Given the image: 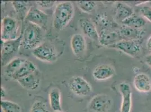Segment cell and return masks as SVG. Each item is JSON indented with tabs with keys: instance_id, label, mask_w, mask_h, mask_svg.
I'll return each mask as SVG.
<instances>
[{
	"instance_id": "cell-2",
	"label": "cell",
	"mask_w": 151,
	"mask_h": 112,
	"mask_svg": "<svg viewBox=\"0 0 151 112\" xmlns=\"http://www.w3.org/2000/svg\"><path fill=\"white\" fill-rule=\"evenodd\" d=\"M42 39V28L36 24L27 22L22 33L21 46L26 50H33L41 44Z\"/></svg>"
},
{
	"instance_id": "cell-27",
	"label": "cell",
	"mask_w": 151,
	"mask_h": 112,
	"mask_svg": "<svg viewBox=\"0 0 151 112\" xmlns=\"http://www.w3.org/2000/svg\"><path fill=\"white\" fill-rule=\"evenodd\" d=\"M96 21L98 24L103 27H106L109 26V20L108 19L107 15L104 14H99L96 16L95 18Z\"/></svg>"
},
{
	"instance_id": "cell-7",
	"label": "cell",
	"mask_w": 151,
	"mask_h": 112,
	"mask_svg": "<svg viewBox=\"0 0 151 112\" xmlns=\"http://www.w3.org/2000/svg\"><path fill=\"white\" fill-rule=\"evenodd\" d=\"M109 48L119 50L132 57H136L141 50L140 44L137 40H122Z\"/></svg>"
},
{
	"instance_id": "cell-3",
	"label": "cell",
	"mask_w": 151,
	"mask_h": 112,
	"mask_svg": "<svg viewBox=\"0 0 151 112\" xmlns=\"http://www.w3.org/2000/svg\"><path fill=\"white\" fill-rule=\"evenodd\" d=\"M22 40V34L16 39L5 41L1 39V60L2 66L9 62V61L14 56L19 50Z\"/></svg>"
},
{
	"instance_id": "cell-10",
	"label": "cell",
	"mask_w": 151,
	"mask_h": 112,
	"mask_svg": "<svg viewBox=\"0 0 151 112\" xmlns=\"http://www.w3.org/2000/svg\"><path fill=\"white\" fill-rule=\"evenodd\" d=\"M119 90L122 98L121 112H132V93L129 85L125 82L121 83Z\"/></svg>"
},
{
	"instance_id": "cell-11",
	"label": "cell",
	"mask_w": 151,
	"mask_h": 112,
	"mask_svg": "<svg viewBox=\"0 0 151 112\" xmlns=\"http://www.w3.org/2000/svg\"><path fill=\"white\" fill-rule=\"evenodd\" d=\"M123 38L119 31H109L107 29H103L99 34V42L102 45L109 46L122 40Z\"/></svg>"
},
{
	"instance_id": "cell-9",
	"label": "cell",
	"mask_w": 151,
	"mask_h": 112,
	"mask_svg": "<svg viewBox=\"0 0 151 112\" xmlns=\"http://www.w3.org/2000/svg\"><path fill=\"white\" fill-rule=\"evenodd\" d=\"M47 15L35 7H32L25 19L27 22L38 25L41 28H45L47 26Z\"/></svg>"
},
{
	"instance_id": "cell-31",
	"label": "cell",
	"mask_w": 151,
	"mask_h": 112,
	"mask_svg": "<svg viewBox=\"0 0 151 112\" xmlns=\"http://www.w3.org/2000/svg\"><path fill=\"white\" fill-rule=\"evenodd\" d=\"M147 48L148 50L151 51V35L149 37L147 42Z\"/></svg>"
},
{
	"instance_id": "cell-14",
	"label": "cell",
	"mask_w": 151,
	"mask_h": 112,
	"mask_svg": "<svg viewBox=\"0 0 151 112\" xmlns=\"http://www.w3.org/2000/svg\"><path fill=\"white\" fill-rule=\"evenodd\" d=\"M134 87L139 92L148 93L151 90V81L149 76L143 73L136 75L134 80Z\"/></svg>"
},
{
	"instance_id": "cell-30",
	"label": "cell",
	"mask_w": 151,
	"mask_h": 112,
	"mask_svg": "<svg viewBox=\"0 0 151 112\" xmlns=\"http://www.w3.org/2000/svg\"><path fill=\"white\" fill-rule=\"evenodd\" d=\"M145 62L148 66H149L150 67H151V53L145 57Z\"/></svg>"
},
{
	"instance_id": "cell-33",
	"label": "cell",
	"mask_w": 151,
	"mask_h": 112,
	"mask_svg": "<svg viewBox=\"0 0 151 112\" xmlns=\"http://www.w3.org/2000/svg\"><path fill=\"white\" fill-rule=\"evenodd\" d=\"M62 112V111H55V112Z\"/></svg>"
},
{
	"instance_id": "cell-15",
	"label": "cell",
	"mask_w": 151,
	"mask_h": 112,
	"mask_svg": "<svg viewBox=\"0 0 151 112\" xmlns=\"http://www.w3.org/2000/svg\"><path fill=\"white\" fill-rule=\"evenodd\" d=\"M114 75V70L108 65H101L95 68L93 76L95 80L103 81L111 78Z\"/></svg>"
},
{
	"instance_id": "cell-23",
	"label": "cell",
	"mask_w": 151,
	"mask_h": 112,
	"mask_svg": "<svg viewBox=\"0 0 151 112\" xmlns=\"http://www.w3.org/2000/svg\"><path fill=\"white\" fill-rule=\"evenodd\" d=\"M26 60H27L21 58H16L9 61L6 65L5 70V72L7 76L11 77L12 75L24 63Z\"/></svg>"
},
{
	"instance_id": "cell-26",
	"label": "cell",
	"mask_w": 151,
	"mask_h": 112,
	"mask_svg": "<svg viewBox=\"0 0 151 112\" xmlns=\"http://www.w3.org/2000/svg\"><path fill=\"white\" fill-rule=\"evenodd\" d=\"M31 112H49V111L43 102L36 101L32 106Z\"/></svg>"
},
{
	"instance_id": "cell-4",
	"label": "cell",
	"mask_w": 151,
	"mask_h": 112,
	"mask_svg": "<svg viewBox=\"0 0 151 112\" xmlns=\"http://www.w3.org/2000/svg\"><path fill=\"white\" fill-rule=\"evenodd\" d=\"M18 25L15 19L6 16L2 20L1 23V39L6 41L16 39L18 36Z\"/></svg>"
},
{
	"instance_id": "cell-1",
	"label": "cell",
	"mask_w": 151,
	"mask_h": 112,
	"mask_svg": "<svg viewBox=\"0 0 151 112\" xmlns=\"http://www.w3.org/2000/svg\"><path fill=\"white\" fill-rule=\"evenodd\" d=\"M74 7L70 2H63L57 5L54 13L53 25L57 30H61L65 28L72 19Z\"/></svg>"
},
{
	"instance_id": "cell-5",
	"label": "cell",
	"mask_w": 151,
	"mask_h": 112,
	"mask_svg": "<svg viewBox=\"0 0 151 112\" xmlns=\"http://www.w3.org/2000/svg\"><path fill=\"white\" fill-rule=\"evenodd\" d=\"M32 55L38 60L45 62H52L57 58V52L55 48L48 43L41 44L33 50Z\"/></svg>"
},
{
	"instance_id": "cell-20",
	"label": "cell",
	"mask_w": 151,
	"mask_h": 112,
	"mask_svg": "<svg viewBox=\"0 0 151 112\" xmlns=\"http://www.w3.org/2000/svg\"><path fill=\"white\" fill-rule=\"evenodd\" d=\"M35 73L28 75L18 80L19 84L28 90H35L39 86L40 80L37 75Z\"/></svg>"
},
{
	"instance_id": "cell-28",
	"label": "cell",
	"mask_w": 151,
	"mask_h": 112,
	"mask_svg": "<svg viewBox=\"0 0 151 112\" xmlns=\"http://www.w3.org/2000/svg\"><path fill=\"white\" fill-rule=\"evenodd\" d=\"M142 15L151 23V6H145L140 9Z\"/></svg>"
},
{
	"instance_id": "cell-17",
	"label": "cell",
	"mask_w": 151,
	"mask_h": 112,
	"mask_svg": "<svg viewBox=\"0 0 151 112\" xmlns=\"http://www.w3.org/2000/svg\"><path fill=\"white\" fill-rule=\"evenodd\" d=\"M119 33L123 40H138L143 37L145 33L142 30L122 25L120 29Z\"/></svg>"
},
{
	"instance_id": "cell-16",
	"label": "cell",
	"mask_w": 151,
	"mask_h": 112,
	"mask_svg": "<svg viewBox=\"0 0 151 112\" xmlns=\"http://www.w3.org/2000/svg\"><path fill=\"white\" fill-rule=\"evenodd\" d=\"M36 71L37 69L34 63L30 61L26 60L24 63L12 75L11 78L18 81L28 75L36 72Z\"/></svg>"
},
{
	"instance_id": "cell-18",
	"label": "cell",
	"mask_w": 151,
	"mask_h": 112,
	"mask_svg": "<svg viewBox=\"0 0 151 112\" xmlns=\"http://www.w3.org/2000/svg\"><path fill=\"white\" fill-rule=\"evenodd\" d=\"M114 15L117 20L122 23L134 15V10L132 7L125 4L120 3L117 5L114 10Z\"/></svg>"
},
{
	"instance_id": "cell-32",
	"label": "cell",
	"mask_w": 151,
	"mask_h": 112,
	"mask_svg": "<svg viewBox=\"0 0 151 112\" xmlns=\"http://www.w3.org/2000/svg\"><path fill=\"white\" fill-rule=\"evenodd\" d=\"M5 96H6V91H5V90L4 89V87H1V99L4 100Z\"/></svg>"
},
{
	"instance_id": "cell-8",
	"label": "cell",
	"mask_w": 151,
	"mask_h": 112,
	"mask_svg": "<svg viewBox=\"0 0 151 112\" xmlns=\"http://www.w3.org/2000/svg\"><path fill=\"white\" fill-rule=\"evenodd\" d=\"M111 101L107 95H97L91 100L88 110L91 112H107L111 106Z\"/></svg>"
},
{
	"instance_id": "cell-13",
	"label": "cell",
	"mask_w": 151,
	"mask_h": 112,
	"mask_svg": "<svg viewBox=\"0 0 151 112\" xmlns=\"http://www.w3.org/2000/svg\"><path fill=\"white\" fill-rule=\"evenodd\" d=\"M79 23L83 33L86 36L95 41L99 40V34L97 31L95 25L91 20L83 18L80 19Z\"/></svg>"
},
{
	"instance_id": "cell-21",
	"label": "cell",
	"mask_w": 151,
	"mask_h": 112,
	"mask_svg": "<svg viewBox=\"0 0 151 112\" xmlns=\"http://www.w3.org/2000/svg\"><path fill=\"white\" fill-rule=\"evenodd\" d=\"M121 23L122 25H125L130 28L140 29L145 25L146 21L142 17L135 15H132L130 17L123 21Z\"/></svg>"
},
{
	"instance_id": "cell-25",
	"label": "cell",
	"mask_w": 151,
	"mask_h": 112,
	"mask_svg": "<svg viewBox=\"0 0 151 112\" xmlns=\"http://www.w3.org/2000/svg\"><path fill=\"white\" fill-rule=\"evenodd\" d=\"M77 5L80 9L85 13H91L96 6V3L95 1H81L77 2Z\"/></svg>"
},
{
	"instance_id": "cell-22",
	"label": "cell",
	"mask_w": 151,
	"mask_h": 112,
	"mask_svg": "<svg viewBox=\"0 0 151 112\" xmlns=\"http://www.w3.org/2000/svg\"><path fill=\"white\" fill-rule=\"evenodd\" d=\"M50 104L52 110L55 111H62L60 102V92L57 88L52 89L49 94Z\"/></svg>"
},
{
	"instance_id": "cell-24",
	"label": "cell",
	"mask_w": 151,
	"mask_h": 112,
	"mask_svg": "<svg viewBox=\"0 0 151 112\" xmlns=\"http://www.w3.org/2000/svg\"><path fill=\"white\" fill-rule=\"evenodd\" d=\"M1 106L4 112H21L20 106L13 101L1 100Z\"/></svg>"
},
{
	"instance_id": "cell-12",
	"label": "cell",
	"mask_w": 151,
	"mask_h": 112,
	"mask_svg": "<svg viewBox=\"0 0 151 112\" xmlns=\"http://www.w3.org/2000/svg\"><path fill=\"white\" fill-rule=\"evenodd\" d=\"M71 48L73 53L77 57H82L86 49V43L84 37L80 34H75L70 41Z\"/></svg>"
},
{
	"instance_id": "cell-6",
	"label": "cell",
	"mask_w": 151,
	"mask_h": 112,
	"mask_svg": "<svg viewBox=\"0 0 151 112\" xmlns=\"http://www.w3.org/2000/svg\"><path fill=\"white\" fill-rule=\"evenodd\" d=\"M68 86L73 93L79 96H87L92 93V87L88 82L81 76L71 77Z\"/></svg>"
},
{
	"instance_id": "cell-19",
	"label": "cell",
	"mask_w": 151,
	"mask_h": 112,
	"mask_svg": "<svg viewBox=\"0 0 151 112\" xmlns=\"http://www.w3.org/2000/svg\"><path fill=\"white\" fill-rule=\"evenodd\" d=\"M12 5L20 19L21 20H25L27 14L31 9V2L26 1H13Z\"/></svg>"
},
{
	"instance_id": "cell-29",
	"label": "cell",
	"mask_w": 151,
	"mask_h": 112,
	"mask_svg": "<svg viewBox=\"0 0 151 112\" xmlns=\"http://www.w3.org/2000/svg\"><path fill=\"white\" fill-rule=\"evenodd\" d=\"M55 1H37V4L39 6H40L44 8H50L53 6L55 4Z\"/></svg>"
}]
</instances>
